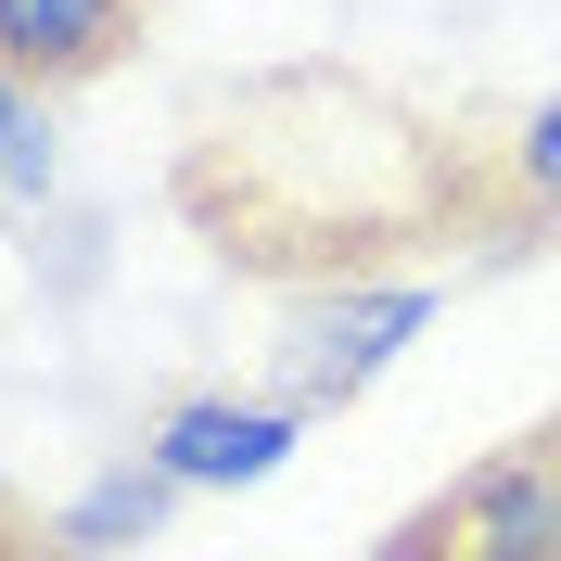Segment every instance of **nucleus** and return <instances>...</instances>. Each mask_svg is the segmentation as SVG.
Here are the masks:
<instances>
[{"label":"nucleus","mask_w":561,"mask_h":561,"mask_svg":"<svg viewBox=\"0 0 561 561\" xmlns=\"http://www.w3.org/2000/svg\"><path fill=\"white\" fill-rule=\"evenodd\" d=\"M421 332H434V280L345 268V280H319L307 307H294V332H280V396L294 409H357Z\"/></svg>","instance_id":"2"},{"label":"nucleus","mask_w":561,"mask_h":561,"mask_svg":"<svg viewBox=\"0 0 561 561\" xmlns=\"http://www.w3.org/2000/svg\"><path fill=\"white\" fill-rule=\"evenodd\" d=\"M370 561H383V549H370Z\"/></svg>","instance_id":"8"},{"label":"nucleus","mask_w":561,"mask_h":561,"mask_svg":"<svg viewBox=\"0 0 561 561\" xmlns=\"http://www.w3.org/2000/svg\"><path fill=\"white\" fill-rule=\"evenodd\" d=\"M383 561H561V421L511 434L447 497H421L383 536Z\"/></svg>","instance_id":"1"},{"label":"nucleus","mask_w":561,"mask_h":561,"mask_svg":"<svg viewBox=\"0 0 561 561\" xmlns=\"http://www.w3.org/2000/svg\"><path fill=\"white\" fill-rule=\"evenodd\" d=\"M294 447H307V409L294 396H167V409L140 421V459L179 497H243L268 472H294Z\"/></svg>","instance_id":"3"},{"label":"nucleus","mask_w":561,"mask_h":561,"mask_svg":"<svg viewBox=\"0 0 561 561\" xmlns=\"http://www.w3.org/2000/svg\"><path fill=\"white\" fill-rule=\"evenodd\" d=\"M153 0H0V65L38 77V90H77V77L128 65V38Z\"/></svg>","instance_id":"4"},{"label":"nucleus","mask_w":561,"mask_h":561,"mask_svg":"<svg viewBox=\"0 0 561 561\" xmlns=\"http://www.w3.org/2000/svg\"><path fill=\"white\" fill-rule=\"evenodd\" d=\"M497 230H561V90L524 103L497 140Z\"/></svg>","instance_id":"7"},{"label":"nucleus","mask_w":561,"mask_h":561,"mask_svg":"<svg viewBox=\"0 0 561 561\" xmlns=\"http://www.w3.org/2000/svg\"><path fill=\"white\" fill-rule=\"evenodd\" d=\"M167 524H179V485L128 447V459H103V472L38 524V549H51V561H128V549H153Z\"/></svg>","instance_id":"5"},{"label":"nucleus","mask_w":561,"mask_h":561,"mask_svg":"<svg viewBox=\"0 0 561 561\" xmlns=\"http://www.w3.org/2000/svg\"><path fill=\"white\" fill-rule=\"evenodd\" d=\"M65 192V128H51V90L0 65V230L13 217H51Z\"/></svg>","instance_id":"6"}]
</instances>
